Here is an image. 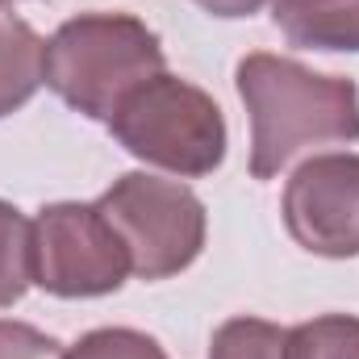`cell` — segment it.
Wrapping results in <instances>:
<instances>
[{
    "label": "cell",
    "instance_id": "obj_1",
    "mask_svg": "<svg viewBox=\"0 0 359 359\" xmlns=\"http://www.w3.org/2000/svg\"><path fill=\"white\" fill-rule=\"evenodd\" d=\"M238 96L251 113V176H280L297 155L359 142V88L343 76H318L297 59L247 55Z\"/></svg>",
    "mask_w": 359,
    "mask_h": 359
},
{
    "label": "cell",
    "instance_id": "obj_10",
    "mask_svg": "<svg viewBox=\"0 0 359 359\" xmlns=\"http://www.w3.org/2000/svg\"><path fill=\"white\" fill-rule=\"evenodd\" d=\"M280 359H359V318L326 313L301 322L297 330H288Z\"/></svg>",
    "mask_w": 359,
    "mask_h": 359
},
{
    "label": "cell",
    "instance_id": "obj_14",
    "mask_svg": "<svg viewBox=\"0 0 359 359\" xmlns=\"http://www.w3.org/2000/svg\"><path fill=\"white\" fill-rule=\"evenodd\" d=\"M205 13H213V17H251V13H259L268 0H196Z\"/></svg>",
    "mask_w": 359,
    "mask_h": 359
},
{
    "label": "cell",
    "instance_id": "obj_15",
    "mask_svg": "<svg viewBox=\"0 0 359 359\" xmlns=\"http://www.w3.org/2000/svg\"><path fill=\"white\" fill-rule=\"evenodd\" d=\"M0 4H13V0H0Z\"/></svg>",
    "mask_w": 359,
    "mask_h": 359
},
{
    "label": "cell",
    "instance_id": "obj_8",
    "mask_svg": "<svg viewBox=\"0 0 359 359\" xmlns=\"http://www.w3.org/2000/svg\"><path fill=\"white\" fill-rule=\"evenodd\" d=\"M46 84V42L13 13L0 8V117L21 109Z\"/></svg>",
    "mask_w": 359,
    "mask_h": 359
},
{
    "label": "cell",
    "instance_id": "obj_5",
    "mask_svg": "<svg viewBox=\"0 0 359 359\" xmlns=\"http://www.w3.org/2000/svg\"><path fill=\"white\" fill-rule=\"evenodd\" d=\"M130 276V255L96 205H50L34 222V284L55 297H104Z\"/></svg>",
    "mask_w": 359,
    "mask_h": 359
},
{
    "label": "cell",
    "instance_id": "obj_7",
    "mask_svg": "<svg viewBox=\"0 0 359 359\" xmlns=\"http://www.w3.org/2000/svg\"><path fill=\"white\" fill-rule=\"evenodd\" d=\"M276 25L305 50H359V0H276Z\"/></svg>",
    "mask_w": 359,
    "mask_h": 359
},
{
    "label": "cell",
    "instance_id": "obj_13",
    "mask_svg": "<svg viewBox=\"0 0 359 359\" xmlns=\"http://www.w3.org/2000/svg\"><path fill=\"white\" fill-rule=\"evenodd\" d=\"M0 359H63V347L25 322H0Z\"/></svg>",
    "mask_w": 359,
    "mask_h": 359
},
{
    "label": "cell",
    "instance_id": "obj_4",
    "mask_svg": "<svg viewBox=\"0 0 359 359\" xmlns=\"http://www.w3.org/2000/svg\"><path fill=\"white\" fill-rule=\"evenodd\" d=\"M96 209L126 243L138 280H168L205 247V205L176 180L130 172L96 201Z\"/></svg>",
    "mask_w": 359,
    "mask_h": 359
},
{
    "label": "cell",
    "instance_id": "obj_9",
    "mask_svg": "<svg viewBox=\"0 0 359 359\" xmlns=\"http://www.w3.org/2000/svg\"><path fill=\"white\" fill-rule=\"evenodd\" d=\"M34 284V222L0 201V309Z\"/></svg>",
    "mask_w": 359,
    "mask_h": 359
},
{
    "label": "cell",
    "instance_id": "obj_12",
    "mask_svg": "<svg viewBox=\"0 0 359 359\" xmlns=\"http://www.w3.org/2000/svg\"><path fill=\"white\" fill-rule=\"evenodd\" d=\"M63 359H168L163 347L151 334L126 330V326H104L84 334L72 351H63Z\"/></svg>",
    "mask_w": 359,
    "mask_h": 359
},
{
    "label": "cell",
    "instance_id": "obj_6",
    "mask_svg": "<svg viewBox=\"0 0 359 359\" xmlns=\"http://www.w3.org/2000/svg\"><path fill=\"white\" fill-rule=\"evenodd\" d=\"M284 226L309 255H359V155H318L284 188Z\"/></svg>",
    "mask_w": 359,
    "mask_h": 359
},
{
    "label": "cell",
    "instance_id": "obj_2",
    "mask_svg": "<svg viewBox=\"0 0 359 359\" xmlns=\"http://www.w3.org/2000/svg\"><path fill=\"white\" fill-rule=\"evenodd\" d=\"M159 34L126 13H84L46 42V84L92 121L113 113L155 76H163Z\"/></svg>",
    "mask_w": 359,
    "mask_h": 359
},
{
    "label": "cell",
    "instance_id": "obj_11",
    "mask_svg": "<svg viewBox=\"0 0 359 359\" xmlns=\"http://www.w3.org/2000/svg\"><path fill=\"white\" fill-rule=\"evenodd\" d=\"M288 330L259 322V318H234L213 334L209 359H280Z\"/></svg>",
    "mask_w": 359,
    "mask_h": 359
},
{
    "label": "cell",
    "instance_id": "obj_3",
    "mask_svg": "<svg viewBox=\"0 0 359 359\" xmlns=\"http://www.w3.org/2000/svg\"><path fill=\"white\" fill-rule=\"evenodd\" d=\"M113 138L142 163L176 176H209L226 159V121L209 92L180 76H155L109 121Z\"/></svg>",
    "mask_w": 359,
    "mask_h": 359
}]
</instances>
